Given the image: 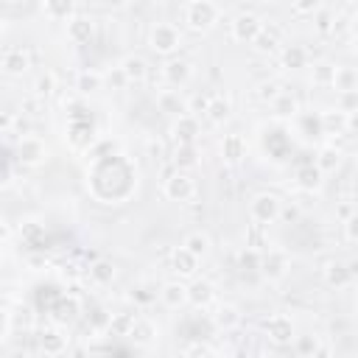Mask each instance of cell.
I'll list each match as a JSON object with an SVG mask.
<instances>
[{"mask_svg": "<svg viewBox=\"0 0 358 358\" xmlns=\"http://www.w3.org/2000/svg\"><path fill=\"white\" fill-rule=\"evenodd\" d=\"M199 263H201V257H196V255L187 252L185 246H179V249L171 252V271H173L179 280H193L196 271H199Z\"/></svg>", "mask_w": 358, "mask_h": 358, "instance_id": "9a60e30c", "label": "cell"}, {"mask_svg": "<svg viewBox=\"0 0 358 358\" xmlns=\"http://www.w3.org/2000/svg\"><path fill=\"white\" fill-rule=\"evenodd\" d=\"M81 296L78 294H64V296H59L56 299V305H53V319L59 322V324H73L78 316H81Z\"/></svg>", "mask_w": 358, "mask_h": 358, "instance_id": "ffe728a7", "label": "cell"}, {"mask_svg": "<svg viewBox=\"0 0 358 358\" xmlns=\"http://www.w3.org/2000/svg\"><path fill=\"white\" fill-rule=\"evenodd\" d=\"M268 109H271L274 117H294V115H299V101H296V95H291V92H280V95L268 103Z\"/></svg>", "mask_w": 358, "mask_h": 358, "instance_id": "8d00e7d4", "label": "cell"}, {"mask_svg": "<svg viewBox=\"0 0 358 358\" xmlns=\"http://www.w3.org/2000/svg\"><path fill=\"white\" fill-rule=\"evenodd\" d=\"M145 148H148V157H154V159L165 157V145H162V140H148Z\"/></svg>", "mask_w": 358, "mask_h": 358, "instance_id": "f5cc1de1", "label": "cell"}, {"mask_svg": "<svg viewBox=\"0 0 358 358\" xmlns=\"http://www.w3.org/2000/svg\"><path fill=\"white\" fill-rule=\"evenodd\" d=\"M76 3L78 0H42V14L50 22H70L76 17Z\"/></svg>", "mask_w": 358, "mask_h": 358, "instance_id": "4316f807", "label": "cell"}, {"mask_svg": "<svg viewBox=\"0 0 358 358\" xmlns=\"http://www.w3.org/2000/svg\"><path fill=\"white\" fill-rule=\"evenodd\" d=\"M210 319H213V324L218 327V330H224V333H229V330H235L238 324H241V310L232 305V302H221V305H215L213 308V313H210Z\"/></svg>", "mask_w": 358, "mask_h": 358, "instance_id": "d4e9b609", "label": "cell"}, {"mask_svg": "<svg viewBox=\"0 0 358 358\" xmlns=\"http://www.w3.org/2000/svg\"><path fill=\"white\" fill-rule=\"evenodd\" d=\"M352 53H355V59H358V34L352 36Z\"/></svg>", "mask_w": 358, "mask_h": 358, "instance_id": "6f0895ef", "label": "cell"}, {"mask_svg": "<svg viewBox=\"0 0 358 358\" xmlns=\"http://www.w3.org/2000/svg\"><path fill=\"white\" fill-rule=\"evenodd\" d=\"M36 341H39V352H45V355H62V352H67V341L70 338L64 336V330L59 324H45L39 330Z\"/></svg>", "mask_w": 358, "mask_h": 358, "instance_id": "4fadbf2b", "label": "cell"}, {"mask_svg": "<svg viewBox=\"0 0 358 358\" xmlns=\"http://www.w3.org/2000/svg\"><path fill=\"white\" fill-rule=\"evenodd\" d=\"M313 162L319 165L322 173H336V171L341 168V162H344V151H341L336 143H324V145L316 151V159H313Z\"/></svg>", "mask_w": 358, "mask_h": 358, "instance_id": "484cf974", "label": "cell"}, {"mask_svg": "<svg viewBox=\"0 0 358 358\" xmlns=\"http://www.w3.org/2000/svg\"><path fill=\"white\" fill-rule=\"evenodd\" d=\"M294 182H296V187H302V190L313 193V190H319V187H322L324 173L319 171V165H316V162H308V165H299V168H296Z\"/></svg>", "mask_w": 358, "mask_h": 358, "instance_id": "83f0119b", "label": "cell"}, {"mask_svg": "<svg viewBox=\"0 0 358 358\" xmlns=\"http://www.w3.org/2000/svg\"><path fill=\"white\" fill-rule=\"evenodd\" d=\"M207 103H210V95H196L193 101H187V112L199 117V115H204V112H207Z\"/></svg>", "mask_w": 358, "mask_h": 358, "instance_id": "c3c4849f", "label": "cell"}, {"mask_svg": "<svg viewBox=\"0 0 358 358\" xmlns=\"http://www.w3.org/2000/svg\"><path fill=\"white\" fill-rule=\"evenodd\" d=\"M157 336H159V330H157V324H154L148 316H137V319H134V327H131V333H129V338H131L134 344H140V347L157 341Z\"/></svg>", "mask_w": 358, "mask_h": 358, "instance_id": "4dcf8cb0", "label": "cell"}, {"mask_svg": "<svg viewBox=\"0 0 358 358\" xmlns=\"http://www.w3.org/2000/svg\"><path fill=\"white\" fill-rule=\"evenodd\" d=\"M157 109L165 112V115L179 117V115L187 112V101L182 98V92H179L176 87H165V90L157 92Z\"/></svg>", "mask_w": 358, "mask_h": 358, "instance_id": "7402d4cb", "label": "cell"}, {"mask_svg": "<svg viewBox=\"0 0 358 358\" xmlns=\"http://www.w3.org/2000/svg\"><path fill=\"white\" fill-rule=\"evenodd\" d=\"M336 109H341L344 115L350 112H358V90H350V92H336Z\"/></svg>", "mask_w": 358, "mask_h": 358, "instance_id": "f6af8a7d", "label": "cell"}, {"mask_svg": "<svg viewBox=\"0 0 358 358\" xmlns=\"http://www.w3.org/2000/svg\"><path fill=\"white\" fill-rule=\"evenodd\" d=\"M190 78H193V64H190L187 59H182V56L165 59V64H162V81H165L168 87L182 90Z\"/></svg>", "mask_w": 358, "mask_h": 358, "instance_id": "30bf717a", "label": "cell"}, {"mask_svg": "<svg viewBox=\"0 0 358 358\" xmlns=\"http://www.w3.org/2000/svg\"><path fill=\"white\" fill-rule=\"evenodd\" d=\"M333 78H336V64L330 62H316L313 70H310V84L313 87H333Z\"/></svg>", "mask_w": 358, "mask_h": 358, "instance_id": "ab89813d", "label": "cell"}, {"mask_svg": "<svg viewBox=\"0 0 358 358\" xmlns=\"http://www.w3.org/2000/svg\"><path fill=\"white\" fill-rule=\"evenodd\" d=\"M182 246L187 249V252H193L196 257H207L210 255V249H213V238L207 235V232H201V229H193V232H187L185 235V241H182Z\"/></svg>", "mask_w": 358, "mask_h": 358, "instance_id": "836d02e7", "label": "cell"}, {"mask_svg": "<svg viewBox=\"0 0 358 358\" xmlns=\"http://www.w3.org/2000/svg\"><path fill=\"white\" fill-rule=\"evenodd\" d=\"M280 210H282V199L274 193H257L249 201V218L255 224H274L280 221Z\"/></svg>", "mask_w": 358, "mask_h": 358, "instance_id": "5b68a950", "label": "cell"}, {"mask_svg": "<svg viewBox=\"0 0 358 358\" xmlns=\"http://www.w3.org/2000/svg\"><path fill=\"white\" fill-rule=\"evenodd\" d=\"M3 3H6V6H25L28 0H3Z\"/></svg>", "mask_w": 358, "mask_h": 358, "instance_id": "9f6ffc18", "label": "cell"}, {"mask_svg": "<svg viewBox=\"0 0 358 358\" xmlns=\"http://www.w3.org/2000/svg\"><path fill=\"white\" fill-rule=\"evenodd\" d=\"M221 17V8L215 6V0H187L182 8V22L187 31L193 34H207Z\"/></svg>", "mask_w": 358, "mask_h": 358, "instance_id": "6da1fadb", "label": "cell"}, {"mask_svg": "<svg viewBox=\"0 0 358 358\" xmlns=\"http://www.w3.org/2000/svg\"><path fill=\"white\" fill-rule=\"evenodd\" d=\"M313 28H316V34H319V36H330V34H333V28H336V17H333V11L319 8V11L313 14Z\"/></svg>", "mask_w": 358, "mask_h": 358, "instance_id": "b9f144b4", "label": "cell"}, {"mask_svg": "<svg viewBox=\"0 0 358 358\" xmlns=\"http://www.w3.org/2000/svg\"><path fill=\"white\" fill-rule=\"evenodd\" d=\"M56 90H59V78H56L53 70H42V73L34 78V84H31V95H36L39 101L50 98Z\"/></svg>", "mask_w": 358, "mask_h": 358, "instance_id": "e575fe53", "label": "cell"}, {"mask_svg": "<svg viewBox=\"0 0 358 358\" xmlns=\"http://www.w3.org/2000/svg\"><path fill=\"white\" fill-rule=\"evenodd\" d=\"M355 210H358V207H355L352 201H341V204H336V215H338V221H347Z\"/></svg>", "mask_w": 358, "mask_h": 358, "instance_id": "816d5d0a", "label": "cell"}, {"mask_svg": "<svg viewBox=\"0 0 358 358\" xmlns=\"http://www.w3.org/2000/svg\"><path fill=\"white\" fill-rule=\"evenodd\" d=\"M291 347H294L296 355H327L330 352V347H324L319 341V336H296L291 341Z\"/></svg>", "mask_w": 358, "mask_h": 358, "instance_id": "74e56055", "label": "cell"}, {"mask_svg": "<svg viewBox=\"0 0 358 358\" xmlns=\"http://www.w3.org/2000/svg\"><path fill=\"white\" fill-rule=\"evenodd\" d=\"M67 25V39L73 45H90L92 36H95V20L92 17H84V14H76Z\"/></svg>", "mask_w": 358, "mask_h": 358, "instance_id": "ac0fdd59", "label": "cell"}, {"mask_svg": "<svg viewBox=\"0 0 358 358\" xmlns=\"http://www.w3.org/2000/svg\"><path fill=\"white\" fill-rule=\"evenodd\" d=\"M0 70L8 76V78H20L31 70V53L20 45H8L3 48V56H0Z\"/></svg>", "mask_w": 358, "mask_h": 358, "instance_id": "9c48e42d", "label": "cell"}, {"mask_svg": "<svg viewBox=\"0 0 358 358\" xmlns=\"http://www.w3.org/2000/svg\"><path fill=\"white\" fill-rule=\"evenodd\" d=\"M280 67L282 70H302V67H308V50L302 45H285L280 50Z\"/></svg>", "mask_w": 358, "mask_h": 358, "instance_id": "1f68e13d", "label": "cell"}, {"mask_svg": "<svg viewBox=\"0 0 358 358\" xmlns=\"http://www.w3.org/2000/svg\"><path fill=\"white\" fill-rule=\"evenodd\" d=\"M215 350L210 347V344H204V341H193V344H187L185 350H182V355H213Z\"/></svg>", "mask_w": 358, "mask_h": 358, "instance_id": "681fc988", "label": "cell"}, {"mask_svg": "<svg viewBox=\"0 0 358 358\" xmlns=\"http://www.w3.org/2000/svg\"><path fill=\"white\" fill-rule=\"evenodd\" d=\"M260 3H274V0H260Z\"/></svg>", "mask_w": 358, "mask_h": 358, "instance_id": "6125c7cd", "label": "cell"}, {"mask_svg": "<svg viewBox=\"0 0 358 358\" xmlns=\"http://www.w3.org/2000/svg\"><path fill=\"white\" fill-rule=\"evenodd\" d=\"M355 168H358V154H355Z\"/></svg>", "mask_w": 358, "mask_h": 358, "instance_id": "94428289", "label": "cell"}, {"mask_svg": "<svg viewBox=\"0 0 358 358\" xmlns=\"http://www.w3.org/2000/svg\"><path fill=\"white\" fill-rule=\"evenodd\" d=\"M344 131L358 134V112H350V115H347V120H344Z\"/></svg>", "mask_w": 358, "mask_h": 358, "instance_id": "db71d44e", "label": "cell"}, {"mask_svg": "<svg viewBox=\"0 0 358 358\" xmlns=\"http://www.w3.org/2000/svg\"><path fill=\"white\" fill-rule=\"evenodd\" d=\"M134 313H129V310H123V313H112V319H109V327H106V336L112 338V336H126L129 338V333H131V327H134Z\"/></svg>", "mask_w": 358, "mask_h": 358, "instance_id": "f35d334b", "label": "cell"}, {"mask_svg": "<svg viewBox=\"0 0 358 358\" xmlns=\"http://www.w3.org/2000/svg\"><path fill=\"white\" fill-rule=\"evenodd\" d=\"M257 271H260L268 282H280V280L291 271V257H288V252H282V249H268V252H263Z\"/></svg>", "mask_w": 358, "mask_h": 358, "instance_id": "52a82bcc", "label": "cell"}, {"mask_svg": "<svg viewBox=\"0 0 358 358\" xmlns=\"http://www.w3.org/2000/svg\"><path fill=\"white\" fill-rule=\"evenodd\" d=\"M103 3H106L109 8H123V6L129 3V0H103Z\"/></svg>", "mask_w": 358, "mask_h": 358, "instance_id": "11a10c76", "label": "cell"}, {"mask_svg": "<svg viewBox=\"0 0 358 358\" xmlns=\"http://www.w3.org/2000/svg\"><path fill=\"white\" fill-rule=\"evenodd\" d=\"M344 224V238L350 241V243H358V210L347 218V221H341Z\"/></svg>", "mask_w": 358, "mask_h": 358, "instance_id": "7dc6e473", "label": "cell"}, {"mask_svg": "<svg viewBox=\"0 0 358 358\" xmlns=\"http://www.w3.org/2000/svg\"><path fill=\"white\" fill-rule=\"evenodd\" d=\"M199 134H201V123H199V117H196V115L185 112V115L173 117V123H171V140H173L176 145L196 143V140H199Z\"/></svg>", "mask_w": 358, "mask_h": 358, "instance_id": "7c38bea8", "label": "cell"}, {"mask_svg": "<svg viewBox=\"0 0 358 358\" xmlns=\"http://www.w3.org/2000/svg\"><path fill=\"white\" fill-rule=\"evenodd\" d=\"M103 84H106V76H103L101 70H92V67L78 70L76 78H73V90H76L78 95H95V92L103 90Z\"/></svg>", "mask_w": 358, "mask_h": 358, "instance_id": "d6986e66", "label": "cell"}, {"mask_svg": "<svg viewBox=\"0 0 358 358\" xmlns=\"http://www.w3.org/2000/svg\"><path fill=\"white\" fill-rule=\"evenodd\" d=\"M148 48L157 53V56H176L179 48H182V31L173 25V22H154L148 28Z\"/></svg>", "mask_w": 358, "mask_h": 358, "instance_id": "7a4b0ae2", "label": "cell"}, {"mask_svg": "<svg viewBox=\"0 0 358 358\" xmlns=\"http://www.w3.org/2000/svg\"><path fill=\"white\" fill-rule=\"evenodd\" d=\"M171 165L179 168V171H196L201 165V151L196 143H185V145H176L173 154H171Z\"/></svg>", "mask_w": 358, "mask_h": 358, "instance_id": "603a6c76", "label": "cell"}, {"mask_svg": "<svg viewBox=\"0 0 358 358\" xmlns=\"http://www.w3.org/2000/svg\"><path fill=\"white\" fill-rule=\"evenodd\" d=\"M263 25H266L263 17H257V14H252V11H241V14L229 22V36H232L235 42H241V45H252L255 36L263 31Z\"/></svg>", "mask_w": 358, "mask_h": 358, "instance_id": "8992f818", "label": "cell"}, {"mask_svg": "<svg viewBox=\"0 0 358 358\" xmlns=\"http://www.w3.org/2000/svg\"><path fill=\"white\" fill-rule=\"evenodd\" d=\"M280 45H282V28L268 22V25H263V31L255 36L252 50H255V53H260V56H271V53H277V50H280Z\"/></svg>", "mask_w": 358, "mask_h": 358, "instance_id": "2e32d148", "label": "cell"}, {"mask_svg": "<svg viewBox=\"0 0 358 358\" xmlns=\"http://www.w3.org/2000/svg\"><path fill=\"white\" fill-rule=\"evenodd\" d=\"M218 151H221V159L227 165H238L246 157V140H243V134H238V131L224 134L221 143H218Z\"/></svg>", "mask_w": 358, "mask_h": 358, "instance_id": "44dd1931", "label": "cell"}, {"mask_svg": "<svg viewBox=\"0 0 358 358\" xmlns=\"http://www.w3.org/2000/svg\"><path fill=\"white\" fill-rule=\"evenodd\" d=\"M352 291H355V302H358V280H355V285H352Z\"/></svg>", "mask_w": 358, "mask_h": 358, "instance_id": "680465c9", "label": "cell"}, {"mask_svg": "<svg viewBox=\"0 0 358 358\" xmlns=\"http://www.w3.org/2000/svg\"><path fill=\"white\" fill-rule=\"evenodd\" d=\"M92 134H95V129H92V123H90V120H70V129H67V140H70V145H73L76 151H84V148H90V143H92Z\"/></svg>", "mask_w": 358, "mask_h": 358, "instance_id": "f1b7e54d", "label": "cell"}, {"mask_svg": "<svg viewBox=\"0 0 358 358\" xmlns=\"http://www.w3.org/2000/svg\"><path fill=\"white\" fill-rule=\"evenodd\" d=\"M115 266L109 263V260H95L90 268H87V280L92 282V285H98V288H106V285H112L115 282Z\"/></svg>", "mask_w": 358, "mask_h": 358, "instance_id": "d6a6232c", "label": "cell"}, {"mask_svg": "<svg viewBox=\"0 0 358 358\" xmlns=\"http://www.w3.org/2000/svg\"><path fill=\"white\" fill-rule=\"evenodd\" d=\"M322 8V0H291V11L296 17H313Z\"/></svg>", "mask_w": 358, "mask_h": 358, "instance_id": "bcb514c9", "label": "cell"}, {"mask_svg": "<svg viewBox=\"0 0 358 358\" xmlns=\"http://www.w3.org/2000/svg\"><path fill=\"white\" fill-rule=\"evenodd\" d=\"M204 117H207L213 126H224V123L232 117V101H229V95H224V92L210 95V103H207Z\"/></svg>", "mask_w": 358, "mask_h": 358, "instance_id": "cb8c5ba5", "label": "cell"}, {"mask_svg": "<svg viewBox=\"0 0 358 358\" xmlns=\"http://www.w3.org/2000/svg\"><path fill=\"white\" fill-rule=\"evenodd\" d=\"M159 3H171V0H159Z\"/></svg>", "mask_w": 358, "mask_h": 358, "instance_id": "e7e4bbea", "label": "cell"}, {"mask_svg": "<svg viewBox=\"0 0 358 358\" xmlns=\"http://www.w3.org/2000/svg\"><path fill=\"white\" fill-rule=\"evenodd\" d=\"M355 322H358V308H355Z\"/></svg>", "mask_w": 358, "mask_h": 358, "instance_id": "91938a15", "label": "cell"}, {"mask_svg": "<svg viewBox=\"0 0 358 358\" xmlns=\"http://www.w3.org/2000/svg\"><path fill=\"white\" fill-rule=\"evenodd\" d=\"M350 268H347V263H341V260H330V263H324V268H322V280L330 285V288H347L350 285Z\"/></svg>", "mask_w": 358, "mask_h": 358, "instance_id": "f546056e", "label": "cell"}, {"mask_svg": "<svg viewBox=\"0 0 358 358\" xmlns=\"http://www.w3.org/2000/svg\"><path fill=\"white\" fill-rule=\"evenodd\" d=\"M120 70H123V76L129 78V84H134V87H140V84H145L148 81V76H151V67H148V62L140 56V53H126L123 59H120V64H117Z\"/></svg>", "mask_w": 358, "mask_h": 358, "instance_id": "5bb4252c", "label": "cell"}, {"mask_svg": "<svg viewBox=\"0 0 358 358\" xmlns=\"http://www.w3.org/2000/svg\"><path fill=\"white\" fill-rule=\"evenodd\" d=\"M263 333H266V338H268L271 344H280V347H285V344H291V341L296 338L294 322H291V316H285V313H271V316L263 322Z\"/></svg>", "mask_w": 358, "mask_h": 358, "instance_id": "ba28073f", "label": "cell"}, {"mask_svg": "<svg viewBox=\"0 0 358 358\" xmlns=\"http://www.w3.org/2000/svg\"><path fill=\"white\" fill-rule=\"evenodd\" d=\"M296 218H299V207H296V204H282V210H280V221L294 224Z\"/></svg>", "mask_w": 358, "mask_h": 358, "instance_id": "f907efd6", "label": "cell"}, {"mask_svg": "<svg viewBox=\"0 0 358 358\" xmlns=\"http://www.w3.org/2000/svg\"><path fill=\"white\" fill-rule=\"evenodd\" d=\"M355 204H358V193H355Z\"/></svg>", "mask_w": 358, "mask_h": 358, "instance_id": "be15d7a7", "label": "cell"}, {"mask_svg": "<svg viewBox=\"0 0 358 358\" xmlns=\"http://www.w3.org/2000/svg\"><path fill=\"white\" fill-rule=\"evenodd\" d=\"M159 302L165 305V308H171V310H179V308H185L187 305V285L176 277V280H168V282H162L159 285Z\"/></svg>", "mask_w": 358, "mask_h": 358, "instance_id": "e0dca14e", "label": "cell"}, {"mask_svg": "<svg viewBox=\"0 0 358 358\" xmlns=\"http://www.w3.org/2000/svg\"><path fill=\"white\" fill-rule=\"evenodd\" d=\"M333 90H336V92H350V90H358V67H352V64H336Z\"/></svg>", "mask_w": 358, "mask_h": 358, "instance_id": "d590c367", "label": "cell"}, {"mask_svg": "<svg viewBox=\"0 0 358 358\" xmlns=\"http://www.w3.org/2000/svg\"><path fill=\"white\" fill-rule=\"evenodd\" d=\"M246 246H252V249H257V252H263L266 246H268V241H266V224H249V229H246Z\"/></svg>", "mask_w": 358, "mask_h": 358, "instance_id": "7bdbcfd3", "label": "cell"}, {"mask_svg": "<svg viewBox=\"0 0 358 358\" xmlns=\"http://www.w3.org/2000/svg\"><path fill=\"white\" fill-rule=\"evenodd\" d=\"M344 120H347V115H344L341 109L322 112V126H324V131H327V134L333 131V126H336V131H341V129H344Z\"/></svg>", "mask_w": 358, "mask_h": 358, "instance_id": "ee69618b", "label": "cell"}, {"mask_svg": "<svg viewBox=\"0 0 358 358\" xmlns=\"http://www.w3.org/2000/svg\"><path fill=\"white\" fill-rule=\"evenodd\" d=\"M255 92H257L260 103H266V106H268V103H271L280 92H285V90H282V84H280L277 78H266V81H260V84H257V90H255Z\"/></svg>", "mask_w": 358, "mask_h": 358, "instance_id": "60d3db41", "label": "cell"}, {"mask_svg": "<svg viewBox=\"0 0 358 358\" xmlns=\"http://www.w3.org/2000/svg\"><path fill=\"white\" fill-rule=\"evenodd\" d=\"M162 196H165L168 201L187 204V201L196 196V182H193L190 171H179V168H173V171L162 179Z\"/></svg>", "mask_w": 358, "mask_h": 358, "instance_id": "3957f363", "label": "cell"}, {"mask_svg": "<svg viewBox=\"0 0 358 358\" xmlns=\"http://www.w3.org/2000/svg\"><path fill=\"white\" fill-rule=\"evenodd\" d=\"M14 159H17L22 168H39V165L48 159V145H45V140L36 137V134H22V137L17 140Z\"/></svg>", "mask_w": 358, "mask_h": 358, "instance_id": "277c9868", "label": "cell"}, {"mask_svg": "<svg viewBox=\"0 0 358 358\" xmlns=\"http://www.w3.org/2000/svg\"><path fill=\"white\" fill-rule=\"evenodd\" d=\"M215 296H218V291H215V282H213V280H207V277H193V280L187 282V305L204 310V308H210V305L215 302Z\"/></svg>", "mask_w": 358, "mask_h": 358, "instance_id": "8fae6325", "label": "cell"}]
</instances>
